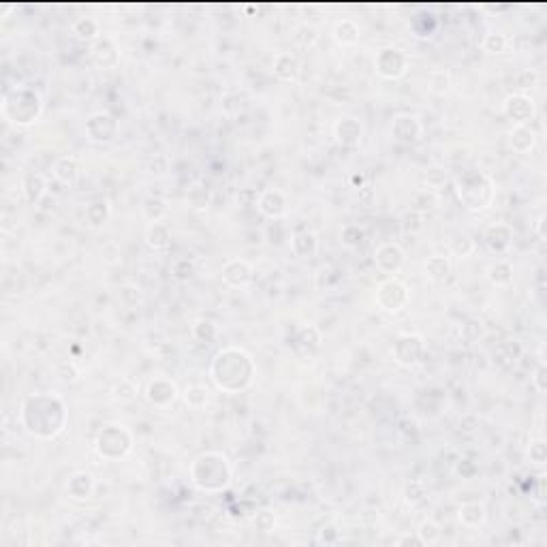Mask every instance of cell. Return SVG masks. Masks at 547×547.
Listing matches in <instances>:
<instances>
[{"label":"cell","mask_w":547,"mask_h":547,"mask_svg":"<svg viewBox=\"0 0 547 547\" xmlns=\"http://www.w3.org/2000/svg\"><path fill=\"white\" fill-rule=\"evenodd\" d=\"M210 379L227 394H237L250 387L255 379V362L240 347L220 349L210 364Z\"/></svg>","instance_id":"7a4b0ae2"},{"label":"cell","mask_w":547,"mask_h":547,"mask_svg":"<svg viewBox=\"0 0 547 547\" xmlns=\"http://www.w3.org/2000/svg\"><path fill=\"white\" fill-rule=\"evenodd\" d=\"M257 210L270 218V220H278L287 214V197L282 190L278 188H270V190H263L257 199Z\"/></svg>","instance_id":"2e32d148"},{"label":"cell","mask_w":547,"mask_h":547,"mask_svg":"<svg viewBox=\"0 0 547 547\" xmlns=\"http://www.w3.org/2000/svg\"><path fill=\"white\" fill-rule=\"evenodd\" d=\"M51 173L60 184L73 186V184H77V180L81 175V160L77 156H62L53 163Z\"/></svg>","instance_id":"d6986e66"},{"label":"cell","mask_w":547,"mask_h":547,"mask_svg":"<svg viewBox=\"0 0 547 547\" xmlns=\"http://www.w3.org/2000/svg\"><path fill=\"white\" fill-rule=\"evenodd\" d=\"M334 135L338 143H342L344 148H357L364 137V126L355 118H340L334 124Z\"/></svg>","instance_id":"ac0fdd59"},{"label":"cell","mask_w":547,"mask_h":547,"mask_svg":"<svg viewBox=\"0 0 547 547\" xmlns=\"http://www.w3.org/2000/svg\"><path fill=\"white\" fill-rule=\"evenodd\" d=\"M528 458H531V462L533 464H546L547 462V445L546 441H533L531 445H528Z\"/></svg>","instance_id":"bcb514c9"},{"label":"cell","mask_w":547,"mask_h":547,"mask_svg":"<svg viewBox=\"0 0 547 547\" xmlns=\"http://www.w3.org/2000/svg\"><path fill=\"white\" fill-rule=\"evenodd\" d=\"M503 111L516 126H524V124L528 126L537 116V105L531 96L520 92V94H511L505 98Z\"/></svg>","instance_id":"8fae6325"},{"label":"cell","mask_w":547,"mask_h":547,"mask_svg":"<svg viewBox=\"0 0 547 547\" xmlns=\"http://www.w3.org/2000/svg\"><path fill=\"white\" fill-rule=\"evenodd\" d=\"M111 214V208H109V201L107 199H94L86 205L83 210V216H86V225L92 227V229H98L101 225H105V220L109 218Z\"/></svg>","instance_id":"83f0119b"},{"label":"cell","mask_w":547,"mask_h":547,"mask_svg":"<svg viewBox=\"0 0 547 547\" xmlns=\"http://www.w3.org/2000/svg\"><path fill=\"white\" fill-rule=\"evenodd\" d=\"M424 499H426V486H424V481H411V484L407 486V490H404V501H407L411 507H415V505H419Z\"/></svg>","instance_id":"f6af8a7d"},{"label":"cell","mask_w":547,"mask_h":547,"mask_svg":"<svg viewBox=\"0 0 547 547\" xmlns=\"http://www.w3.org/2000/svg\"><path fill=\"white\" fill-rule=\"evenodd\" d=\"M21 190L28 203H39L47 193V180L43 173H26L21 180Z\"/></svg>","instance_id":"4316f807"},{"label":"cell","mask_w":547,"mask_h":547,"mask_svg":"<svg viewBox=\"0 0 547 547\" xmlns=\"http://www.w3.org/2000/svg\"><path fill=\"white\" fill-rule=\"evenodd\" d=\"M300 68H302V64H300V60H297L295 53H291V51H278V53L274 56V75H276L278 79H282V81H295L297 75H300Z\"/></svg>","instance_id":"ffe728a7"},{"label":"cell","mask_w":547,"mask_h":547,"mask_svg":"<svg viewBox=\"0 0 547 547\" xmlns=\"http://www.w3.org/2000/svg\"><path fill=\"white\" fill-rule=\"evenodd\" d=\"M488 280L494 287H509L513 282V265L507 259H499L488 267Z\"/></svg>","instance_id":"f1b7e54d"},{"label":"cell","mask_w":547,"mask_h":547,"mask_svg":"<svg viewBox=\"0 0 547 547\" xmlns=\"http://www.w3.org/2000/svg\"><path fill=\"white\" fill-rule=\"evenodd\" d=\"M312 332H315V325H308V327L300 329V334H297V344H300L308 355H312V351H319V347H321V332H317V334L310 338Z\"/></svg>","instance_id":"ab89813d"},{"label":"cell","mask_w":547,"mask_h":547,"mask_svg":"<svg viewBox=\"0 0 547 547\" xmlns=\"http://www.w3.org/2000/svg\"><path fill=\"white\" fill-rule=\"evenodd\" d=\"M353 182L362 186V184H364V175H355V178H353Z\"/></svg>","instance_id":"f5cc1de1"},{"label":"cell","mask_w":547,"mask_h":547,"mask_svg":"<svg viewBox=\"0 0 547 547\" xmlns=\"http://www.w3.org/2000/svg\"><path fill=\"white\" fill-rule=\"evenodd\" d=\"M291 250L300 259H312L319 252V240L312 231H300L291 237Z\"/></svg>","instance_id":"484cf974"},{"label":"cell","mask_w":547,"mask_h":547,"mask_svg":"<svg viewBox=\"0 0 547 547\" xmlns=\"http://www.w3.org/2000/svg\"><path fill=\"white\" fill-rule=\"evenodd\" d=\"M252 526L259 531V533H272L276 528V516L267 509L263 511H257L255 518H252Z\"/></svg>","instance_id":"7bdbcfd3"},{"label":"cell","mask_w":547,"mask_h":547,"mask_svg":"<svg viewBox=\"0 0 547 547\" xmlns=\"http://www.w3.org/2000/svg\"><path fill=\"white\" fill-rule=\"evenodd\" d=\"M537 73L535 71H531V68H524V71H520L518 75H516V83H518V88L520 90H528V88H533L535 83H537Z\"/></svg>","instance_id":"681fc988"},{"label":"cell","mask_w":547,"mask_h":547,"mask_svg":"<svg viewBox=\"0 0 547 547\" xmlns=\"http://www.w3.org/2000/svg\"><path fill=\"white\" fill-rule=\"evenodd\" d=\"M190 484L205 492V494H216L229 488L233 469L229 464V458L220 451H205L197 456L188 469Z\"/></svg>","instance_id":"3957f363"},{"label":"cell","mask_w":547,"mask_h":547,"mask_svg":"<svg viewBox=\"0 0 547 547\" xmlns=\"http://www.w3.org/2000/svg\"><path fill=\"white\" fill-rule=\"evenodd\" d=\"M186 201H188V205H190L195 212H203V210H208V205H210V201H212V193H210V188L203 186V184H193V186L188 188V193H186Z\"/></svg>","instance_id":"836d02e7"},{"label":"cell","mask_w":547,"mask_h":547,"mask_svg":"<svg viewBox=\"0 0 547 547\" xmlns=\"http://www.w3.org/2000/svg\"><path fill=\"white\" fill-rule=\"evenodd\" d=\"M252 265L244 259H229L223 265V282L231 289H244L252 282Z\"/></svg>","instance_id":"9a60e30c"},{"label":"cell","mask_w":547,"mask_h":547,"mask_svg":"<svg viewBox=\"0 0 547 547\" xmlns=\"http://www.w3.org/2000/svg\"><path fill=\"white\" fill-rule=\"evenodd\" d=\"M417 537H419L421 546H436L443 537V531L434 520H424L417 528Z\"/></svg>","instance_id":"8d00e7d4"},{"label":"cell","mask_w":547,"mask_h":547,"mask_svg":"<svg viewBox=\"0 0 547 547\" xmlns=\"http://www.w3.org/2000/svg\"><path fill=\"white\" fill-rule=\"evenodd\" d=\"M92 60L103 66V68H111L118 62V49L113 45V41L109 36H98L92 43Z\"/></svg>","instance_id":"603a6c76"},{"label":"cell","mask_w":547,"mask_h":547,"mask_svg":"<svg viewBox=\"0 0 547 547\" xmlns=\"http://www.w3.org/2000/svg\"><path fill=\"white\" fill-rule=\"evenodd\" d=\"M118 300H120V304L124 308L135 310V308H139L143 304V291L137 285H122L120 293H118Z\"/></svg>","instance_id":"d590c367"},{"label":"cell","mask_w":547,"mask_h":547,"mask_svg":"<svg viewBox=\"0 0 547 547\" xmlns=\"http://www.w3.org/2000/svg\"><path fill=\"white\" fill-rule=\"evenodd\" d=\"M509 148L518 154H528L537 145V133L531 126H513L509 131Z\"/></svg>","instance_id":"44dd1931"},{"label":"cell","mask_w":547,"mask_h":547,"mask_svg":"<svg viewBox=\"0 0 547 547\" xmlns=\"http://www.w3.org/2000/svg\"><path fill=\"white\" fill-rule=\"evenodd\" d=\"M392 135L400 143H415L424 135V124H421V120L417 116L400 113L392 122Z\"/></svg>","instance_id":"5bb4252c"},{"label":"cell","mask_w":547,"mask_h":547,"mask_svg":"<svg viewBox=\"0 0 547 547\" xmlns=\"http://www.w3.org/2000/svg\"><path fill=\"white\" fill-rule=\"evenodd\" d=\"M507 45H509V41L503 32H490L484 36V43H481L484 51H488V53H503L507 49Z\"/></svg>","instance_id":"60d3db41"},{"label":"cell","mask_w":547,"mask_h":547,"mask_svg":"<svg viewBox=\"0 0 547 547\" xmlns=\"http://www.w3.org/2000/svg\"><path fill=\"white\" fill-rule=\"evenodd\" d=\"M180 398V389L178 385L171 381V379H165V377H156L148 383L145 387V400L154 407V409H160V411H167L171 409Z\"/></svg>","instance_id":"30bf717a"},{"label":"cell","mask_w":547,"mask_h":547,"mask_svg":"<svg viewBox=\"0 0 547 547\" xmlns=\"http://www.w3.org/2000/svg\"><path fill=\"white\" fill-rule=\"evenodd\" d=\"M451 272V263L447 257H441V255H434L426 261V276L434 282H443Z\"/></svg>","instance_id":"1f68e13d"},{"label":"cell","mask_w":547,"mask_h":547,"mask_svg":"<svg viewBox=\"0 0 547 547\" xmlns=\"http://www.w3.org/2000/svg\"><path fill=\"white\" fill-rule=\"evenodd\" d=\"M66 492L73 501H88L94 492V479L90 473H75L66 481Z\"/></svg>","instance_id":"cb8c5ba5"},{"label":"cell","mask_w":547,"mask_h":547,"mask_svg":"<svg viewBox=\"0 0 547 547\" xmlns=\"http://www.w3.org/2000/svg\"><path fill=\"white\" fill-rule=\"evenodd\" d=\"M546 374H547L546 364H539V366H537V370H535V374H533V387H535L539 394H546V389H547Z\"/></svg>","instance_id":"f907efd6"},{"label":"cell","mask_w":547,"mask_h":547,"mask_svg":"<svg viewBox=\"0 0 547 547\" xmlns=\"http://www.w3.org/2000/svg\"><path fill=\"white\" fill-rule=\"evenodd\" d=\"M86 135L94 143H107L118 135V122L107 111L92 113L86 120Z\"/></svg>","instance_id":"7c38bea8"},{"label":"cell","mask_w":547,"mask_h":547,"mask_svg":"<svg viewBox=\"0 0 547 547\" xmlns=\"http://www.w3.org/2000/svg\"><path fill=\"white\" fill-rule=\"evenodd\" d=\"M513 244V229L505 223H496L486 231V246L494 255H505L509 252Z\"/></svg>","instance_id":"e0dca14e"},{"label":"cell","mask_w":547,"mask_h":547,"mask_svg":"<svg viewBox=\"0 0 547 547\" xmlns=\"http://www.w3.org/2000/svg\"><path fill=\"white\" fill-rule=\"evenodd\" d=\"M113 398L120 400V402H131V400H135V398H137V387H135V383L128 381V379H122V381L113 387Z\"/></svg>","instance_id":"ee69618b"},{"label":"cell","mask_w":547,"mask_h":547,"mask_svg":"<svg viewBox=\"0 0 547 547\" xmlns=\"http://www.w3.org/2000/svg\"><path fill=\"white\" fill-rule=\"evenodd\" d=\"M43 111L41 94L28 86L15 88L2 98V116L15 126H30L39 120Z\"/></svg>","instance_id":"5b68a950"},{"label":"cell","mask_w":547,"mask_h":547,"mask_svg":"<svg viewBox=\"0 0 547 547\" xmlns=\"http://www.w3.org/2000/svg\"><path fill=\"white\" fill-rule=\"evenodd\" d=\"M317 543H325V546H336V543H340V531H338L336 526H323V528L319 531Z\"/></svg>","instance_id":"c3c4849f"},{"label":"cell","mask_w":547,"mask_h":547,"mask_svg":"<svg viewBox=\"0 0 547 547\" xmlns=\"http://www.w3.org/2000/svg\"><path fill=\"white\" fill-rule=\"evenodd\" d=\"M293 41H295V45H297V47H302V49H310V47L319 41V32H317V28H315V26L302 24V26H297V28H295V32H293Z\"/></svg>","instance_id":"f35d334b"},{"label":"cell","mask_w":547,"mask_h":547,"mask_svg":"<svg viewBox=\"0 0 547 547\" xmlns=\"http://www.w3.org/2000/svg\"><path fill=\"white\" fill-rule=\"evenodd\" d=\"M145 244L156 250V252H165L171 246V229L167 223H150V227L145 229Z\"/></svg>","instance_id":"d4e9b609"},{"label":"cell","mask_w":547,"mask_h":547,"mask_svg":"<svg viewBox=\"0 0 547 547\" xmlns=\"http://www.w3.org/2000/svg\"><path fill=\"white\" fill-rule=\"evenodd\" d=\"M456 193L462 205L471 212H484L494 203V180L477 169L464 171L456 178Z\"/></svg>","instance_id":"277c9868"},{"label":"cell","mask_w":547,"mask_h":547,"mask_svg":"<svg viewBox=\"0 0 547 547\" xmlns=\"http://www.w3.org/2000/svg\"><path fill=\"white\" fill-rule=\"evenodd\" d=\"M458 520L469 531L481 528L488 522V509L484 503H464L458 511Z\"/></svg>","instance_id":"7402d4cb"},{"label":"cell","mask_w":547,"mask_h":547,"mask_svg":"<svg viewBox=\"0 0 547 547\" xmlns=\"http://www.w3.org/2000/svg\"><path fill=\"white\" fill-rule=\"evenodd\" d=\"M171 274H173L175 280L188 282V280L195 276V263H193V259H186V257L178 259V261L173 263V267H171Z\"/></svg>","instance_id":"b9f144b4"},{"label":"cell","mask_w":547,"mask_h":547,"mask_svg":"<svg viewBox=\"0 0 547 547\" xmlns=\"http://www.w3.org/2000/svg\"><path fill=\"white\" fill-rule=\"evenodd\" d=\"M184 402H186V407L188 409H193V411H201V409H205V404L210 402V389L205 387V385H188L186 389H184Z\"/></svg>","instance_id":"d6a6232c"},{"label":"cell","mask_w":547,"mask_h":547,"mask_svg":"<svg viewBox=\"0 0 547 547\" xmlns=\"http://www.w3.org/2000/svg\"><path fill=\"white\" fill-rule=\"evenodd\" d=\"M190 334L199 342H212V340L218 338V327H216V323H212L208 319H199V321H195Z\"/></svg>","instance_id":"74e56055"},{"label":"cell","mask_w":547,"mask_h":547,"mask_svg":"<svg viewBox=\"0 0 547 547\" xmlns=\"http://www.w3.org/2000/svg\"><path fill=\"white\" fill-rule=\"evenodd\" d=\"M334 36H336V41L342 43V45H353V43L359 41V26H357L353 19H342V21L336 24Z\"/></svg>","instance_id":"e575fe53"},{"label":"cell","mask_w":547,"mask_h":547,"mask_svg":"<svg viewBox=\"0 0 547 547\" xmlns=\"http://www.w3.org/2000/svg\"><path fill=\"white\" fill-rule=\"evenodd\" d=\"M94 447L101 458L116 462V460H122L133 449V434L122 424H109L98 432Z\"/></svg>","instance_id":"8992f818"},{"label":"cell","mask_w":547,"mask_h":547,"mask_svg":"<svg viewBox=\"0 0 547 547\" xmlns=\"http://www.w3.org/2000/svg\"><path fill=\"white\" fill-rule=\"evenodd\" d=\"M17 417L19 426L30 436L51 441L64 430L68 421V411L64 400L56 394H32L21 400Z\"/></svg>","instance_id":"6da1fadb"},{"label":"cell","mask_w":547,"mask_h":547,"mask_svg":"<svg viewBox=\"0 0 547 547\" xmlns=\"http://www.w3.org/2000/svg\"><path fill=\"white\" fill-rule=\"evenodd\" d=\"M374 68L383 79H400L409 71V56L398 47H383L374 58Z\"/></svg>","instance_id":"ba28073f"},{"label":"cell","mask_w":547,"mask_h":547,"mask_svg":"<svg viewBox=\"0 0 547 547\" xmlns=\"http://www.w3.org/2000/svg\"><path fill=\"white\" fill-rule=\"evenodd\" d=\"M411 293L409 287L396 278H389L385 282L379 285L377 289V304L385 310V312H402L409 306Z\"/></svg>","instance_id":"52a82bcc"},{"label":"cell","mask_w":547,"mask_h":547,"mask_svg":"<svg viewBox=\"0 0 547 547\" xmlns=\"http://www.w3.org/2000/svg\"><path fill=\"white\" fill-rule=\"evenodd\" d=\"M141 212H143V218L150 220V223H160L167 214H169V205L165 199L160 197H148L141 205Z\"/></svg>","instance_id":"4dcf8cb0"},{"label":"cell","mask_w":547,"mask_h":547,"mask_svg":"<svg viewBox=\"0 0 547 547\" xmlns=\"http://www.w3.org/2000/svg\"><path fill=\"white\" fill-rule=\"evenodd\" d=\"M71 30H73L75 39H79V41H88V43H94V41L101 36L98 21H96V19H92V17H79V19H75V21H73V26H71Z\"/></svg>","instance_id":"f546056e"},{"label":"cell","mask_w":547,"mask_h":547,"mask_svg":"<svg viewBox=\"0 0 547 547\" xmlns=\"http://www.w3.org/2000/svg\"><path fill=\"white\" fill-rule=\"evenodd\" d=\"M392 353H394L396 364L411 368V366H417V364L424 359V355H426V342H424V338L417 336V334H404V336H400V338L394 342Z\"/></svg>","instance_id":"9c48e42d"},{"label":"cell","mask_w":547,"mask_h":547,"mask_svg":"<svg viewBox=\"0 0 547 547\" xmlns=\"http://www.w3.org/2000/svg\"><path fill=\"white\" fill-rule=\"evenodd\" d=\"M451 252H456L458 257H469L473 250H475V242L471 237H456L451 244H449Z\"/></svg>","instance_id":"7dc6e473"},{"label":"cell","mask_w":547,"mask_h":547,"mask_svg":"<svg viewBox=\"0 0 547 547\" xmlns=\"http://www.w3.org/2000/svg\"><path fill=\"white\" fill-rule=\"evenodd\" d=\"M407 261V252L402 250L400 244L396 242H387V244H381L377 250H374V265L379 272L383 274H398L402 270Z\"/></svg>","instance_id":"4fadbf2b"},{"label":"cell","mask_w":547,"mask_h":547,"mask_svg":"<svg viewBox=\"0 0 547 547\" xmlns=\"http://www.w3.org/2000/svg\"><path fill=\"white\" fill-rule=\"evenodd\" d=\"M407 543H415V546H421L419 537H411V535H402V537L396 541V546H407Z\"/></svg>","instance_id":"816d5d0a"}]
</instances>
